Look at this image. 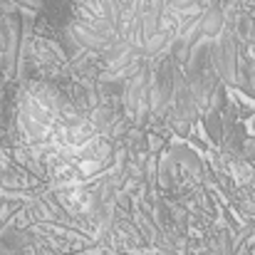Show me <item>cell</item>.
<instances>
[{"mask_svg":"<svg viewBox=\"0 0 255 255\" xmlns=\"http://www.w3.org/2000/svg\"><path fill=\"white\" fill-rule=\"evenodd\" d=\"M253 37H255V30H253Z\"/></svg>","mask_w":255,"mask_h":255,"instance_id":"1","label":"cell"}]
</instances>
